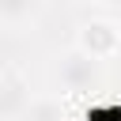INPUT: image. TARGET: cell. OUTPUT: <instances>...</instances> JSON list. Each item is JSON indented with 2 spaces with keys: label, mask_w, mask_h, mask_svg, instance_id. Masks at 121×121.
Returning <instances> with one entry per match:
<instances>
[{
  "label": "cell",
  "mask_w": 121,
  "mask_h": 121,
  "mask_svg": "<svg viewBox=\"0 0 121 121\" xmlns=\"http://www.w3.org/2000/svg\"><path fill=\"white\" fill-rule=\"evenodd\" d=\"M53 79H57V87L64 95H95L102 87V60H95L83 49L68 45L53 60Z\"/></svg>",
  "instance_id": "cell-1"
},
{
  "label": "cell",
  "mask_w": 121,
  "mask_h": 121,
  "mask_svg": "<svg viewBox=\"0 0 121 121\" xmlns=\"http://www.w3.org/2000/svg\"><path fill=\"white\" fill-rule=\"evenodd\" d=\"M76 49H83L87 57H95V60H113L117 53H121V23H113V19H87V23H79V34H76Z\"/></svg>",
  "instance_id": "cell-2"
},
{
  "label": "cell",
  "mask_w": 121,
  "mask_h": 121,
  "mask_svg": "<svg viewBox=\"0 0 121 121\" xmlns=\"http://www.w3.org/2000/svg\"><path fill=\"white\" fill-rule=\"evenodd\" d=\"M30 102H34L30 79L19 68H0V121H23Z\"/></svg>",
  "instance_id": "cell-3"
},
{
  "label": "cell",
  "mask_w": 121,
  "mask_h": 121,
  "mask_svg": "<svg viewBox=\"0 0 121 121\" xmlns=\"http://www.w3.org/2000/svg\"><path fill=\"white\" fill-rule=\"evenodd\" d=\"M42 0H0V23L8 26H26L34 15H38Z\"/></svg>",
  "instance_id": "cell-4"
},
{
  "label": "cell",
  "mask_w": 121,
  "mask_h": 121,
  "mask_svg": "<svg viewBox=\"0 0 121 121\" xmlns=\"http://www.w3.org/2000/svg\"><path fill=\"white\" fill-rule=\"evenodd\" d=\"M23 121H64V110L57 98H34L30 110L23 113Z\"/></svg>",
  "instance_id": "cell-5"
},
{
  "label": "cell",
  "mask_w": 121,
  "mask_h": 121,
  "mask_svg": "<svg viewBox=\"0 0 121 121\" xmlns=\"http://www.w3.org/2000/svg\"><path fill=\"white\" fill-rule=\"evenodd\" d=\"M83 121H121V110H113V106L98 102V106H91V110L83 113Z\"/></svg>",
  "instance_id": "cell-6"
},
{
  "label": "cell",
  "mask_w": 121,
  "mask_h": 121,
  "mask_svg": "<svg viewBox=\"0 0 121 121\" xmlns=\"http://www.w3.org/2000/svg\"><path fill=\"white\" fill-rule=\"evenodd\" d=\"M76 4H98V0H76Z\"/></svg>",
  "instance_id": "cell-7"
}]
</instances>
